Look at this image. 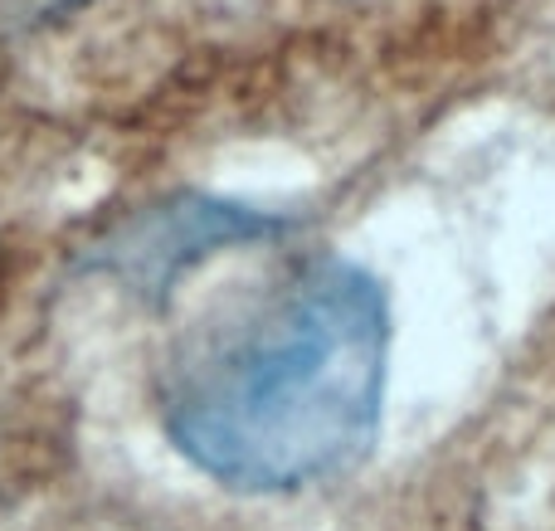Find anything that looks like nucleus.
Returning <instances> with one entry per match:
<instances>
[{
    "label": "nucleus",
    "mask_w": 555,
    "mask_h": 531,
    "mask_svg": "<svg viewBox=\"0 0 555 531\" xmlns=\"http://www.w3.org/2000/svg\"><path fill=\"white\" fill-rule=\"evenodd\" d=\"M390 318L375 279L317 259L201 332L166 380V429L201 474L283 493L351 468L385 396Z\"/></svg>",
    "instance_id": "nucleus-1"
}]
</instances>
